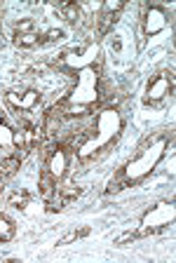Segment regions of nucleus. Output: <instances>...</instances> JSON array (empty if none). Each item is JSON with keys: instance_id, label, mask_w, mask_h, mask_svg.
Instances as JSON below:
<instances>
[{"instance_id": "nucleus-12", "label": "nucleus", "mask_w": 176, "mask_h": 263, "mask_svg": "<svg viewBox=\"0 0 176 263\" xmlns=\"http://www.w3.org/2000/svg\"><path fill=\"white\" fill-rule=\"evenodd\" d=\"M38 43H40L38 31H33V33H14V45H17V47H35Z\"/></svg>"}, {"instance_id": "nucleus-20", "label": "nucleus", "mask_w": 176, "mask_h": 263, "mask_svg": "<svg viewBox=\"0 0 176 263\" xmlns=\"http://www.w3.org/2000/svg\"><path fill=\"white\" fill-rule=\"evenodd\" d=\"M0 188H3V183H0Z\"/></svg>"}, {"instance_id": "nucleus-13", "label": "nucleus", "mask_w": 176, "mask_h": 263, "mask_svg": "<svg viewBox=\"0 0 176 263\" xmlns=\"http://www.w3.org/2000/svg\"><path fill=\"white\" fill-rule=\"evenodd\" d=\"M14 233H17V226L12 223L7 216L0 214V242H10L14 237Z\"/></svg>"}, {"instance_id": "nucleus-4", "label": "nucleus", "mask_w": 176, "mask_h": 263, "mask_svg": "<svg viewBox=\"0 0 176 263\" xmlns=\"http://www.w3.org/2000/svg\"><path fill=\"white\" fill-rule=\"evenodd\" d=\"M176 219V207L174 202H160L155 207H150L148 212L143 214L141 219V233H155L162 230L167 226H171Z\"/></svg>"}, {"instance_id": "nucleus-3", "label": "nucleus", "mask_w": 176, "mask_h": 263, "mask_svg": "<svg viewBox=\"0 0 176 263\" xmlns=\"http://www.w3.org/2000/svg\"><path fill=\"white\" fill-rule=\"evenodd\" d=\"M96 104H99V71L94 66H89V68L77 71L75 87L59 104V110L68 115H85Z\"/></svg>"}, {"instance_id": "nucleus-9", "label": "nucleus", "mask_w": 176, "mask_h": 263, "mask_svg": "<svg viewBox=\"0 0 176 263\" xmlns=\"http://www.w3.org/2000/svg\"><path fill=\"white\" fill-rule=\"evenodd\" d=\"M169 92H171V76L169 73H160L146 87V101H153V104L155 101H162Z\"/></svg>"}, {"instance_id": "nucleus-1", "label": "nucleus", "mask_w": 176, "mask_h": 263, "mask_svg": "<svg viewBox=\"0 0 176 263\" xmlns=\"http://www.w3.org/2000/svg\"><path fill=\"white\" fill-rule=\"evenodd\" d=\"M122 129H125L122 115L115 108H104L96 115V122L89 129V134L77 143V158L92 160L96 155H101L106 148L118 143V139L122 137Z\"/></svg>"}, {"instance_id": "nucleus-15", "label": "nucleus", "mask_w": 176, "mask_h": 263, "mask_svg": "<svg viewBox=\"0 0 176 263\" xmlns=\"http://www.w3.org/2000/svg\"><path fill=\"white\" fill-rule=\"evenodd\" d=\"M61 14H64V19L71 24H77L80 22V5H75V3H68V5L61 7Z\"/></svg>"}, {"instance_id": "nucleus-16", "label": "nucleus", "mask_w": 176, "mask_h": 263, "mask_svg": "<svg viewBox=\"0 0 176 263\" xmlns=\"http://www.w3.org/2000/svg\"><path fill=\"white\" fill-rule=\"evenodd\" d=\"M89 235V230L87 228H80V230H71V233H66V235L61 237L56 245L59 247H64V245H71V242H77V240H83V237H87Z\"/></svg>"}, {"instance_id": "nucleus-14", "label": "nucleus", "mask_w": 176, "mask_h": 263, "mask_svg": "<svg viewBox=\"0 0 176 263\" xmlns=\"http://www.w3.org/2000/svg\"><path fill=\"white\" fill-rule=\"evenodd\" d=\"M10 204H12V207H17V209H22V212H26V207L31 204V195H28L26 191L12 193V195H10Z\"/></svg>"}, {"instance_id": "nucleus-19", "label": "nucleus", "mask_w": 176, "mask_h": 263, "mask_svg": "<svg viewBox=\"0 0 176 263\" xmlns=\"http://www.w3.org/2000/svg\"><path fill=\"white\" fill-rule=\"evenodd\" d=\"M61 35H64L61 28H50V31L45 33V35H40V38H45L47 43H56V40H61Z\"/></svg>"}, {"instance_id": "nucleus-8", "label": "nucleus", "mask_w": 176, "mask_h": 263, "mask_svg": "<svg viewBox=\"0 0 176 263\" xmlns=\"http://www.w3.org/2000/svg\"><path fill=\"white\" fill-rule=\"evenodd\" d=\"M165 26H167L165 7L150 5L148 10H146V19H143V33H146V35H158L160 31H165Z\"/></svg>"}, {"instance_id": "nucleus-11", "label": "nucleus", "mask_w": 176, "mask_h": 263, "mask_svg": "<svg viewBox=\"0 0 176 263\" xmlns=\"http://www.w3.org/2000/svg\"><path fill=\"white\" fill-rule=\"evenodd\" d=\"M19 129H22V139H24V153H31L38 146V137H40L38 127L31 125V122H24Z\"/></svg>"}, {"instance_id": "nucleus-6", "label": "nucleus", "mask_w": 176, "mask_h": 263, "mask_svg": "<svg viewBox=\"0 0 176 263\" xmlns=\"http://www.w3.org/2000/svg\"><path fill=\"white\" fill-rule=\"evenodd\" d=\"M14 151H24L22 129H12L5 113L0 110V153L3 158H7V155H14Z\"/></svg>"}, {"instance_id": "nucleus-10", "label": "nucleus", "mask_w": 176, "mask_h": 263, "mask_svg": "<svg viewBox=\"0 0 176 263\" xmlns=\"http://www.w3.org/2000/svg\"><path fill=\"white\" fill-rule=\"evenodd\" d=\"M7 101L14 108L22 110H31L40 104V92L38 89H26V92H7Z\"/></svg>"}, {"instance_id": "nucleus-18", "label": "nucleus", "mask_w": 176, "mask_h": 263, "mask_svg": "<svg viewBox=\"0 0 176 263\" xmlns=\"http://www.w3.org/2000/svg\"><path fill=\"white\" fill-rule=\"evenodd\" d=\"M139 235H141V230H129V233H125L122 237H118V240H115V247H125L127 242H134Z\"/></svg>"}, {"instance_id": "nucleus-17", "label": "nucleus", "mask_w": 176, "mask_h": 263, "mask_svg": "<svg viewBox=\"0 0 176 263\" xmlns=\"http://www.w3.org/2000/svg\"><path fill=\"white\" fill-rule=\"evenodd\" d=\"M33 31H38L33 19H22V22H17V26H14V33H33Z\"/></svg>"}, {"instance_id": "nucleus-2", "label": "nucleus", "mask_w": 176, "mask_h": 263, "mask_svg": "<svg viewBox=\"0 0 176 263\" xmlns=\"http://www.w3.org/2000/svg\"><path fill=\"white\" fill-rule=\"evenodd\" d=\"M167 143H169V137H167L165 132H158V134L146 139V141L141 143V148H139V153L127 162L125 172H122V176H120L122 186L139 183L141 179L153 174L155 167H158L160 160H162V155H165Z\"/></svg>"}, {"instance_id": "nucleus-7", "label": "nucleus", "mask_w": 176, "mask_h": 263, "mask_svg": "<svg viewBox=\"0 0 176 263\" xmlns=\"http://www.w3.org/2000/svg\"><path fill=\"white\" fill-rule=\"evenodd\" d=\"M68 167H71V153H68V148L56 146L54 151L50 153V158H47V164H45L43 172L50 176V179H54L56 183H59V181L66 176Z\"/></svg>"}, {"instance_id": "nucleus-5", "label": "nucleus", "mask_w": 176, "mask_h": 263, "mask_svg": "<svg viewBox=\"0 0 176 263\" xmlns=\"http://www.w3.org/2000/svg\"><path fill=\"white\" fill-rule=\"evenodd\" d=\"M96 57H99V45H85L83 49H68V52H64L61 54V66L64 68H68V71H83V68H89V66H94V61H96Z\"/></svg>"}]
</instances>
